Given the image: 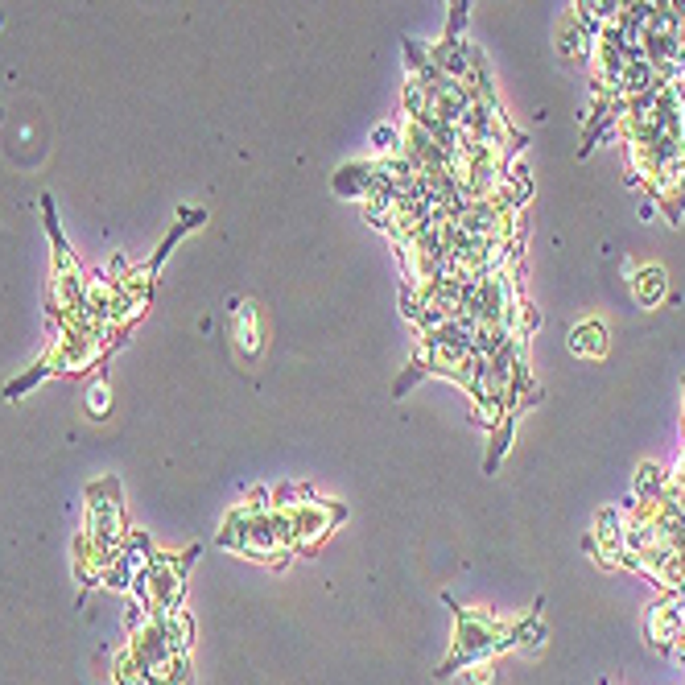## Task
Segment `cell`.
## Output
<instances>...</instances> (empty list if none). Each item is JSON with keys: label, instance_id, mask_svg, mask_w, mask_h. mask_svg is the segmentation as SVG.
I'll use <instances>...</instances> for the list:
<instances>
[{"label": "cell", "instance_id": "cell-1", "mask_svg": "<svg viewBox=\"0 0 685 685\" xmlns=\"http://www.w3.org/2000/svg\"><path fill=\"white\" fill-rule=\"evenodd\" d=\"M232 322H236V343H240L244 359H252L260 351V327H257V310L248 302L232 306Z\"/></svg>", "mask_w": 685, "mask_h": 685}, {"label": "cell", "instance_id": "cell-2", "mask_svg": "<svg viewBox=\"0 0 685 685\" xmlns=\"http://www.w3.org/2000/svg\"><path fill=\"white\" fill-rule=\"evenodd\" d=\"M569 348L579 356H607V330L603 322H582L579 330H569Z\"/></svg>", "mask_w": 685, "mask_h": 685}, {"label": "cell", "instance_id": "cell-3", "mask_svg": "<svg viewBox=\"0 0 685 685\" xmlns=\"http://www.w3.org/2000/svg\"><path fill=\"white\" fill-rule=\"evenodd\" d=\"M632 285H636V302L640 306H660L669 294V281L660 268H644L640 277H632Z\"/></svg>", "mask_w": 685, "mask_h": 685}, {"label": "cell", "instance_id": "cell-4", "mask_svg": "<svg viewBox=\"0 0 685 685\" xmlns=\"http://www.w3.org/2000/svg\"><path fill=\"white\" fill-rule=\"evenodd\" d=\"M91 405H96V413H104V384H96V388H91Z\"/></svg>", "mask_w": 685, "mask_h": 685}]
</instances>
